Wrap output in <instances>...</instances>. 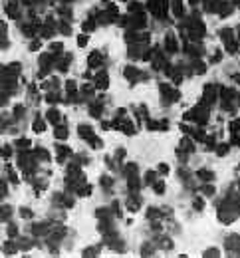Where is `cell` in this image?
Masks as SVG:
<instances>
[{
	"label": "cell",
	"instance_id": "cell-1",
	"mask_svg": "<svg viewBox=\"0 0 240 258\" xmlns=\"http://www.w3.org/2000/svg\"><path fill=\"white\" fill-rule=\"evenodd\" d=\"M161 93H163V103H167V101H177L179 99V91L171 89L167 84L161 85Z\"/></svg>",
	"mask_w": 240,
	"mask_h": 258
},
{
	"label": "cell",
	"instance_id": "cell-2",
	"mask_svg": "<svg viewBox=\"0 0 240 258\" xmlns=\"http://www.w3.org/2000/svg\"><path fill=\"white\" fill-rule=\"evenodd\" d=\"M87 62H89V68L101 66V54H99V52H94V54L89 56V60H87Z\"/></svg>",
	"mask_w": 240,
	"mask_h": 258
},
{
	"label": "cell",
	"instance_id": "cell-3",
	"mask_svg": "<svg viewBox=\"0 0 240 258\" xmlns=\"http://www.w3.org/2000/svg\"><path fill=\"white\" fill-rule=\"evenodd\" d=\"M196 175H199V179H200V181H206V183L214 179V173H212V171H209V169H200Z\"/></svg>",
	"mask_w": 240,
	"mask_h": 258
},
{
	"label": "cell",
	"instance_id": "cell-4",
	"mask_svg": "<svg viewBox=\"0 0 240 258\" xmlns=\"http://www.w3.org/2000/svg\"><path fill=\"white\" fill-rule=\"evenodd\" d=\"M107 85H109V78H107V74L103 72V74L97 76V88H99V89H105Z\"/></svg>",
	"mask_w": 240,
	"mask_h": 258
},
{
	"label": "cell",
	"instance_id": "cell-5",
	"mask_svg": "<svg viewBox=\"0 0 240 258\" xmlns=\"http://www.w3.org/2000/svg\"><path fill=\"white\" fill-rule=\"evenodd\" d=\"M139 76V69L137 68H133V66H129V68H125V78L131 79V82H135V78Z\"/></svg>",
	"mask_w": 240,
	"mask_h": 258
},
{
	"label": "cell",
	"instance_id": "cell-6",
	"mask_svg": "<svg viewBox=\"0 0 240 258\" xmlns=\"http://www.w3.org/2000/svg\"><path fill=\"white\" fill-rule=\"evenodd\" d=\"M44 125H46V123H44V119H42L40 115H36V119H34V125H32V129H34L36 133H42L44 129H46Z\"/></svg>",
	"mask_w": 240,
	"mask_h": 258
},
{
	"label": "cell",
	"instance_id": "cell-7",
	"mask_svg": "<svg viewBox=\"0 0 240 258\" xmlns=\"http://www.w3.org/2000/svg\"><path fill=\"white\" fill-rule=\"evenodd\" d=\"M165 46H167V52H177V42H175V38L173 36H167L165 38Z\"/></svg>",
	"mask_w": 240,
	"mask_h": 258
},
{
	"label": "cell",
	"instance_id": "cell-8",
	"mask_svg": "<svg viewBox=\"0 0 240 258\" xmlns=\"http://www.w3.org/2000/svg\"><path fill=\"white\" fill-rule=\"evenodd\" d=\"M220 38L224 40V44H228V42H234V34H232V30L230 28H224L220 32Z\"/></svg>",
	"mask_w": 240,
	"mask_h": 258
},
{
	"label": "cell",
	"instance_id": "cell-9",
	"mask_svg": "<svg viewBox=\"0 0 240 258\" xmlns=\"http://www.w3.org/2000/svg\"><path fill=\"white\" fill-rule=\"evenodd\" d=\"M78 131H79V135L85 137V139H91V137H94V131H91V127H87V125H79Z\"/></svg>",
	"mask_w": 240,
	"mask_h": 258
},
{
	"label": "cell",
	"instance_id": "cell-10",
	"mask_svg": "<svg viewBox=\"0 0 240 258\" xmlns=\"http://www.w3.org/2000/svg\"><path fill=\"white\" fill-rule=\"evenodd\" d=\"M54 135H56V139H65V137H68V129H65V127H56Z\"/></svg>",
	"mask_w": 240,
	"mask_h": 258
},
{
	"label": "cell",
	"instance_id": "cell-11",
	"mask_svg": "<svg viewBox=\"0 0 240 258\" xmlns=\"http://www.w3.org/2000/svg\"><path fill=\"white\" fill-rule=\"evenodd\" d=\"M58 119H60V113H58L56 109H50V111H48V121L58 123Z\"/></svg>",
	"mask_w": 240,
	"mask_h": 258
},
{
	"label": "cell",
	"instance_id": "cell-12",
	"mask_svg": "<svg viewBox=\"0 0 240 258\" xmlns=\"http://www.w3.org/2000/svg\"><path fill=\"white\" fill-rule=\"evenodd\" d=\"M119 129H123V131L127 133V135H133V125H131L129 121H123V125L119 127Z\"/></svg>",
	"mask_w": 240,
	"mask_h": 258
},
{
	"label": "cell",
	"instance_id": "cell-13",
	"mask_svg": "<svg viewBox=\"0 0 240 258\" xmlns=\"http://www.w3.org/2000/svg\"><path fill=\"white\" fill-rule=\"evenodd\" d=\"M12 214V208L10 207H4V208H0V220H4L6 217H10Z\"/></svg>",
	"mask_w": 240,
	"mask_h": 258
},
{
	"label": "cell",
	"instance_id": "cell-14",
	"mask_svg": "<svg viewBox=\"0 0 240 258\" xmlns=\"http://www.w3.org/2000/svg\"><path fill=\"white\" fill-rule=\"evenodd\" d=\"M16 145H18L20 149H24V147L28 149V147H30V141H28V139H18V141H16Z\"/></svg>",
	"mask_w": 240,
	"mask_h": 258
},
{
	"label": "cell",
	"instance_id": "cell-15",
	"mask_svg": "<svg viewBox=\"0 0 240 258\" xmlns=\"http://www.w3.org/2000/svg\"><path fill=\"white\" fill-rule=\"evenodd\" d=\"M155 193H157V195H163V193H165V185H163L161 181L155 183Z\"/></svg>",
	"mask_w": 240,
	"mask_h": 258
},
{
	"label": "cell",
	"instance_id": "cell-16",
	"mask_svg": "<svg viewBox=\"0 0 240 258\" xmlns=\"http://www.w3.org/2000/svg\"><path fill=\"white\" fill-rule=\"evenodd\" d=\"M38 157H42V161H48V159H50V155H48L46 149H38Z\"/></svg>",
	"mask_w": 240,
	"mask_h": 258
},
{
	"label": "cell",
	"instance_id": "cell-17",
	"mask_svg": "<svg viewBox=\"0 0 240 258\" xmlns=\"http://www.w3.org/2000/svg\"><path fill=\"white\" fill-rule=\"evenodd\" d=\"M62 48H64V44H60V42H58V44H52L50 46V50H52V54H60V52H62Z\"/></svg>",
	"mask_w": 240,
	"mask_h": 258
},
{
	"label": "cell",
	"instance_id": "cell-18",
	"mask_svg": "<svg viewBox=\"0 0 240 258\" xmlns=\"http://www.w3.org/2000/svg\"><path fill=\"white\" fill-rule=\"evenodd\" d=\"M193 205H194V208H196V211H203L204 203H203V198H194V203H193Z\"/></svg>",
	"mask_w": 240,
	"mask_h": 258
},
{
	"label": "cell",
	"instance_id": "cell-19",
	"mask_svg": "<svg viewBox=\"0 0 240 258\" xmlns=\"http://www.w3.org/2000/svg\"><path fill=\"white\" fill-rule=\"evenodd\" d=\"M137 208H139V201L131 198V201H129V211H137Z\"/></svg>",
	"mask_w": 240,
	"mask_h": 258
},
{
	"label": "cell",
	"instance_id": "cell-20",
	"mask_svg": "<svg viewBox=\"0 0 240 258\" xmlns=\"http://www.w3.org/2000/svg\"><path fill=\"white\" fill-rule=\"evenodd\" d=\"M175 14H177V16L183 14V10H181V0H175Z\"/></svg>",
	"mask_w": 240,
	"mask_h": 258
},
{
	"label": "cell",
	"instance_id": "cell-21",
	"mask_svg": "<svg viewBox=\"0 0 240 258\" xmlns=\"http://www.w3.org/2000/svg\"><path fill=\"white\" fill-rule=\"evenodd\" d=\"M226 153H228V145H220L216 149V155H226Z\"/></svg>",
	"mask_w": 240,
	"mask_h": 258
},
{
	"label": "cell",
	"instance_id": "cell-22",
	"mask_svg": "<svg viewBox=\"0 0 240 258\" xmlns=\"http://www.w3.org/2000/svg\"><path fill=\"white\" fill-rule=\"evenodd\" d=\"M95 26V22L94 20H87V22H84V32H87V30H91Z\"/></svg>",
	"mask_w": 240,
	"mask_h": 258
},
{
	"label": "cell",
	"instance_id": "cell-23",
	"mask_svg": "<svg viewBox=\"0 0 240 258\" xmlns=\"http://www.w3.org/2000/svg\"><path fill=\"white\" fill-rule=\"evenodd\" d=\"M183 147H187V151H194V147H193V143L189 141V139H183Z\"/></svg>",
	"mask_w": 240,
	"mask_h": 258
},
{
	"label": "cell",
	"instance_id": "cell-24",
	"mask_svg": "<svg viewBox=\"0 0 240 258\" xmlns=\"http://www.w3.org/2000/svg\"><path fill=\"white\" fill-rule=\"evenodd\" d=\"M91 147H94V149H99L101 147V141L97 137H91Z\"/></svg>",
	"mask_w": 240,
	"mask_h": 258
},
{
	"label": "cell",
	"instance_id": "cell-25",
	"mask_svg": "<svg viewBox=\"0 0 240 258\" xmlns=\"http://www.w3.org/2000/svg\"><path fill=\"white\" fill-rule=\"evenodd\" d=\"M203 193H204V195H212V193H214V189H212V185H204V187H203Z\"/></svg>",
	"mask_w": 240,
	"mask_h": 258
},
{
	"label": "cell",
	"instance_id": "cell-26",
	"mask_svg": "<svg viewBox=\"0 0 240 258\" xmlns=\"http://www.w3.org/2000/svg\"><path fill=\"white\" fill-rule=\"evenodd\" d=\"M81 91H84L85 95H91V93H94V88H91V85H84V88H81Z\"/></svg>",
	"mask_w": 240,
	"mask_h": 258
},
{
	"label": "cell",
	"instance_id": "cell-27",
	"mask_svg": "<svg viewBox=\"0 0 240 258\" xmlns=\"http://www.w3.org/2000/svg\"><path fill=\"white\" fill-rule=\"evenodd\" d=\"M194 69H196V72H199V74H204V66H203V62H196V66H194Z\"/></svg>",
	"mask_w": 240,
	"mask_h": 258
},
{
	"label": "cell",
	"instance_id": "cell-28",
	"mask_svg": "<svg viewBox=\"0 0 240 258\" xmlns=\"http://www.w3.org/2000/svg\"><path fill=\"white\" fill-rule=\"evenodd\" d=\"M101 185L103 187H111V179H109V177H101Z\"/></svg>",
	"mask_w": 240,
	"mask_h": 258
},
{
	"label": "cell",
	"instance_id": "cell-29",
	"mask_svg": "<svg viewBox=\"0 0 240 258\" xmlns=\"http://www.w3.org/2000/svg\"><path fill=\"white\" fill-rule=\"evenodd\" d=\"M78 44H79L81 48H84V46L87 44V36H79V38H78Z\"/></svg>",
	"mask_w": 240,
	"mask_h": 258
},
{
	"label": "cell",
	"instance_id": "cell-30",
	"mask_svg": "<svg viewBox=\"0 0 240 258\" xmlns=\"http://www.w3.org/2000/svg\"><path fill=\"white\" fill-rule=\"evenodd\" d=\"M2 155H4V157H10V155H12V149H10L8 145H6V147L2 149Z\"/></svg>",
	"mask_w": 240,
	"mask_h": 258
},
{
	"label": "cell",
	"instance_id": "cell-31",
	"mask_svg": "<svg viewBox=\"0 0 240 258\" xmlns=\"http://www.w3.org/2000/svg\"><path fill=\"white\" fill-rule=\"evenodd\" d=\"M153 181H155V173H153V171H149V173H147V183L151 185Z\"/></svg>",
	"mask_w": 240,
	"mask_h": 258
},
{
	"label": "cell",
	"instance_id": "cell-32",
	"mask_svg": "<svg viewBox=\"0 0 240 258\" xmlns=\"http://www.w3.org/2000/svg\"><path fill=\"white\" fill-rule=\"evenodd\" d=\"M46 99L50 101V103H54V101H56V99H60V98H58L56 93H48V98H46Z\"/></svg>",
	"mask_w": 240,
	"mask_h": 258
},
{
	"label": "cell",
	"instance_id": "cell-33",
	"mask_svg": "<svg viewBox=\"0 0 240 258\" xmlns=\"http://www.w3.org/2000/svg\"><path fill=\"white\" fill-rule=\"evenodd\" d=\"M65 88H68V91H75V82H68Z\"/></svg>",
	"mask_w": 240,
	"mask_h": 258
},
{
	"label": "cell",
	"instance_id": "cell-34",
	"mask_svg": "<svg viewBox=\"0 0 240 258\" xmlns=\"http://www.w3.org/2000/svg\"><path fill=\"white\" fill-rule=\"evenodd\" d=\"M91 115H94V117L99 115V105H94V107H91Z\"/></svg>",
	"mask_w": 240,
	"mask_h": 258
},
{
	"label": "cell",
	"instance_id": "cell-35",
	"mask_svg": "<svg viewBox=\"0 0 240 258\" xmlns=\"http://www.w3.org/2000/svg\"><path fill=\"white\" fill-rule=\"evenodd\" d=\"M14 115H16V117L22 115V105H16V107H14Z\"/></svg>",
	"mask_w": 240,
	"mask_h": 258
},
{
	"label": "cell",
	"instance_id": "cell-36",
	"mask_svg": "<svg viewBox=\"0 0 240 258\" xmlns=\"http://www.w3.org/2000/svg\"><path fill=\"white\" fill-rule=\"evenodd\" d=\"M159 171H161V173H169V165L161 163V165H159Z\"/></svg>",
	"mask_w": 240,
	"mask_h": 258
},
{
	"label": "cell",
	"instance_id": "cell-37",
	"mask_svg": "<svg viewBox=\"0 0 240 258\" xmlns=\"http://www.w3.org/2000/svg\"><path fill=\"white\" fill-rule=\"evenodd\" d=\"M20 214H22V217H32V211H28V208H22Z\"/></svg>",
	"mask_w": 240,
	"mask_h": 258
},
{
	"label": "cell",
	"instance_id": "cell-38",
	"mask_svg": "<svg viewBox=\"0 0 240 258\" xmlns=\"http://www.w3.org/2000/svg\"><path fill=\"white\" fill-rule=\"evenodd\" d=\"M204 256H218V250H206Z\"/></svg>",
	"mask_w": 240,
	"mask_h": 258
},
{
	"label": "cell",
	"instance_id": "cell-39",
	"mask_svg": "<svg viewBox=\"0 0 240 258\" xmlns=\"http://www.w3.org/2000/svg\"><path fill=\"white\" fill-rule=\"evenodd\" d=\"M220 58H222V54H220V52H216L214 56H212V62H218V60H220Z\"/></svg>",
	"mask_w": 240,
	"mask_h": 258
},
{
	"label": "cell",
	"instance_id": "cell-40",
	"mask_svg": "<svg viewBox=\"0 0 240 258\" xmlns=\"http://www.w3.org/2000/svg\"><path fill=\"white\" fill-rule=\"evenodd\" d=\"M8 234L14 236V234H16V227H8Z\"/></svg>",
	"mask_w": 240,
	"mask_h": 258
},
{
	"label": "cell",
	"instance_id": "cell-41",
	"mask_svg": "<svg viewBox=\"0 0 240 258\" xmlns=\"http://www.w3.org/2000/svg\"><path fill=\"white\" fill-rule=\"evenodd\" d=\"M238 38H240V26H238Z\"/></svg>",
	"mask_w": 240,
	"mask_h": 258
},
{
	"label": "cell",
	"instance_id": "cell-42",
	"mask_svg": "<svg viewBox=\"0 0 240 258\" xmlns=\"http://www.w3.org/2000/svg\"><path fill=\"white\" fill-rule=\"evenodd\" d=\"M238 103H240V93H238Z\"/></svg>",
	"mask_w": 240,
	"mask_h": 258
},
{
	"label": "cell",
	"instance_id": "cell-43",
	"mask_svg": "<svg viewBox=\"0 0 240 258\" xmlns=\"http://www.w3.org/2000/svg\"><path fill=\"white\" fill-rule=\"evenodd\" d=\"M234 2H240V0H234Z\"/></svg>",
	"mask_w": 240,
	"mask_h": 258
},
{
	"label": "cell",
	"instance_id": "cell-44",
	"mask_svg": "<svg viewBox=\"0 0 240 258\" xmlns=\"http://www.w3.org/2000/svg\"><path fill=\"white\" fill-rule=\"evenodd\" d=\"M65 2H70V0H65Z\"/></svg>",
	"mask_w": 240,
	"mask_h": 258
}]
</instances>
